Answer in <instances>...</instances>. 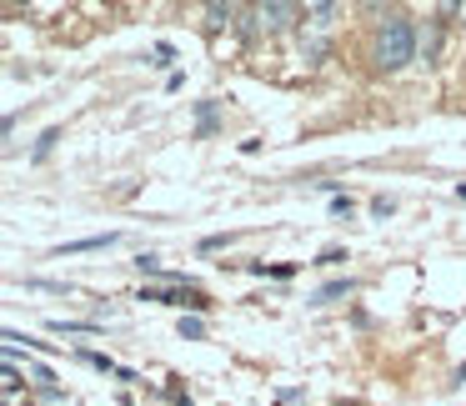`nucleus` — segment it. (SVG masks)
<instances>
[{"instance_id":"1","label":"nucleus","mask_w":466,"mask_h":406,"mask_svg":"<svg viewBox=\"0 0 466 406\" xmlns=\"http://www.w3.org/2000/svg\"><path fill=\"white\" fill-rule=\"evenodd\" d=\"M416 25H411V15H401V11H386V21H376V31H371V51H366V61H371V71L376 76H396L401 66H411L416 61Z\"/></svg>"},{"instance_id":"2","label":"nucleus","mask_w":466,"mask_h":406,"mask_svg":"<svg viewBox=\"0 0 466 406\" xmlns=\"http://www.w3.org/2000/svg\"><path fill=\"white\" fill-rule=\"evenodd\" d=\"M301 5H281V0H271V5H251V21H256V31H266V36H281V31H291L296 21H301Z\"/></svg>"},{"instance_id":"3","label":"nucleus","mask_w":466,"mask_h":406,"mask_svg":"<svg viewBox=\"0 0 466 406\" xmlns=\"http://www.w3.org/2000/svg\"><path fill=\"white\" fill-rule=\"evenodd\" d=\"M141 301H171V306H191V311H206V306H211L196 286H181V291H146Z\"/></svg>"},{"instance_id":"4","label":"nucleus","mask_w":466,"mask_h":406,"mask_svg":"<svg viewBox=\"0 0 466 406\" xmlns=\"http://www.w3.org/2000/svg\"><path fill=\"white\" fill-rule=\"evenodd\" d=\"M416 51L426 56V66H431L436 56H441V25H436V21H426V31L416 36Z\"/></svg>"},{"instance_id":"5","label":"nucleus","mask_w":466,"mask_h":406,"mask_svg":"<svg viewBox=\"0 0 466 406\" xmlns=\"http://www.w3.org/2000/svg\"><path fill=\"white\" fill-rule=\"evenodd\" d=\"M116 241V231H106V236H86V241H66L61 246V256H81V251H101V246H111Z\"/></svg>"},{"instance_id":"6","label":"nucleus","mask_w":466,"mask_h":406,"mask_svg":"<svg viewBox=\"0 0 466 406\" xmlns=\"http://www.w3.org/2000/svg\"><path fill=\"white\" fill-rule=\"evenodd\" d=\"M231 5H206V31H221V25H231Z\"/></svg>"},{"instance_id":"7","label":"nucleus","mask_w":466,"mask_h":406,"mask_svg":"<svg viewBox=\"0 0 466 406\" xmlns=\"http://www.w3.org/2000/svg\"><path fill=\"white\" fill-rule=\"evenodd\" d=\"M301 51H306V61L316 66V61H321V56H326V51H331V41H326V36H311V41H306Z\"/></svg>"},{"instance_id":"8","label":"nucleus","mask_w":466,"mask_h":406,"mask_svg":"<svg viewBox=\"0 0 466 406\" xmlns=\"http://www.w3.org/2000/svg\"><path fill=\"white\" fill-rule=\"evenodd\" d=\"M336 296H351V281H336V286H326V291H321V301H336Z\"/></svg>"},{"instance_id":"9","label":"nucleus","mask_w":466,"mask_h":406,"mask_svg":"<svg viewBox=\"0 0 466 406\" xmlns=\"http://www.w3.org/2000/svg\"><path fill=\"white\" fill-rule=\"evenodd\" d=\"M181 336H191V341H201V336H206V326H201V321H181Z\"/></svg>"},{"instance_id":"10","label":"nucleus","mask_w":466,"mask_h":406,"mask_svg":"<svg viewBox=\"0 0 466 406\" xmlns=\"http://www.w3.org/2000/svg\"><path fill=\"white\" fill-rule=\"evenodd\" d=\"M56 141H61V131H46V136H41V146H35V156H46Z\"/></svg>"},{"instance_id":"11","label":"nucleus","mask_w":466,"mask_h":406,"mask_svg":"<svg viewBox=\"0 0 466 406\" xmlns=\"http://www.w3.org/2000/svg\"><path fill=\"white\" fill-rule=\"evenodd\" d=\"M456 15H461V21H466V5H461V11H456Z\"/></svg>"}]
</instances>
